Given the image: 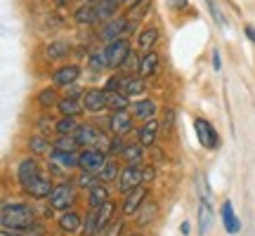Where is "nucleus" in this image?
I'll return each instance as SVG.
<instances>
[{
  "label": "nucleus",
  "mask_w": 255,
  "mask_h": 236,
  "mask_svg": "<svg viewBox=\"0 0 255 236\" xmlns=\"http://www.w3.org/2000/svg\"><path fill=\"white\" fill-rule=\"evenodd\" d=\"M206 2H208V9H210V14H213V19H215V24H218V26H225V17H222V12L218 9L215 0H206Z\"/></svg>",
  "instance_id": "a18cd8bd"
},
{
  "label": "nucleus",
  "mask_w": 255,
  "mask_h": 236,
  "mask_svg": "<svg viewBox=\"0 0 255 236\" xmlns=\"http://www.w3.org/2000/svg\"><path fill=\"white\" fill-rule=\"evenodd\" d=\"M57 227H59V232H64V234H81L83 218L76 210H69V213H64L62 218L57 220Z\"/></svg>",
  "instance_id": "4be33fe9"
},
{
  "label": "nucleus",
  "mask_w": 255,
  "mask_h": 236,
  "mask_svg": "<svg viewBox=\"0 0 255 236\" xmlns=\"http://www.w3.org/2000/svg\"><path fill=\"white\" fill-rule=\"evenodd\" d=\"M97 184H102L100 173H90V170H83V173L78 175V180H76V187H78V189H83V191L95 189Z\"/></svg>",
  "instance_id": "f704fd0d"
},
{
  "label": "nucleus",
  "mask_w": 255,
  "mask_h": 236,
  "mask_svg": "<svg viewBox=\"0 0 255 236\" xmlns=\"http://www.w3.org/2000/svg\"><path fill=\"white\" fill-rule=\"evenodd\" d=\"M213 66H215V71H220V69H222V59H220L218 50H213Z\"/></svg>",
  "instance_id": "8fccbe9b"
},
{
  "label": "nucleus",
  "mask_w": 255,
  "mask_h": 236,
  "mask_svg": "<svg viewBox=\"0 0 255 236\" xmlns=\"http://www.w3.org/2000/svg\"><path fill=\"white\" fill-rule=\"evenodd\" d=\"M220 218H222V225H225V232H227V234L234 236V234L241 232V222H239L237 215H234V206H232V201H225V203H222Z\"/></svg>",
  "instance_id": "b1692460"
},
{
  "label": "nucleus",
  "mask_w": 255,
  "mask_h": 236,
  "mask_svg": "<svg viewBox=\"0 0 255 236\" xmlns=\"http://www.w3.org/2000/svg\"><path fill=\"white\" fill-rule=\"evenodd\" d=\"M109 187L102 182V184H97L95 189L88 191V206H90L92 210H100L104 203H109Z\"/></svg>",
  "instance_id": "bb28decb"
},
{
  "label": "nucleus",
  "mask_w": 255,
  "mask_h": 236,
  "mask_svg": "<svg viewBox=\"0 0 255 236\" xmlns=\"http://www.w3.org/2000/svg\"><path fill=\"white\" fill-rule=\"evenodd\" d=\"M50 161L62 165L64 170H73V168H78V151H59V149H52L50 151Z\"/></svg>",
  "instance_id": "a878e982"
},
{
  "label": "nucleus",
  "mask_w": 255,
  "mask_h": 236,
  "mask_svg": "<svg viewBox=\"0 0 255 236\" xmlns=\"http://www.w3.org/2000/svg\"><path fill=\"white\" fill-rule=\"evenodd\" d=\"M215 225V213H213V206H210V199H206L199 203V234L201 236H208L210 229Z\"/></svg>",
  "instance_id": "f3484780"
},
{
  "label": "nucleus",
  "mask_w": 255,
  "mask_h": 236,
  "mask_svg": "<svg viewBox=\"0 0 255 236\" xmlns=\"http://www.w3.org/2000/svg\"><path fill=\"white\" fill-rule=\"evenodd\" d=\"M81 127V123L73 116H62L57 118V132L55 135H76V130Z\"/></svg>",
  "instance_id": "c9c22d12"
},
{
  "label": "nucleus",
  "mask_w": 255,
  "mask_h": 236,
  "mask_svg": "<svg viewBox=\"0 0 255 236\" xmlns=\"http://www.w3.org/2000/svg\"><path fill=\"white\" fill-rule=\"evenodd\" d=\"M114 213H116V203H114V201L104 203V206L97 210V229H100V234H104L107 227L114 222Z\"/></svg>",
  "instance_id": "2f4dec72"
},
{
  "label": "nucleus",
  "mask_w": 255,
  "mask_h": 236,
  "mask_svg": "<svg viewBox=\"0 0 255 236\" xmlns=\"http://www.w3.org/2000/svg\"><path fill=\"white\" fill-rule=\"evenodd\" d=\"M156 215H158V203H156V201H151V199H146L144 203L139 206V210L135 213V225L139 229L149 227V225L156 220Z\"/></svg>",
  "instance_id": "6ab92c4d"
},
{
  "label": "nucleus",
  "mask_w": 255,
  "mask_h": 236,
  "mask_svg": "<svg viewBox=\"0 0 255 236\" xmlns=\"http://www.w3.org/2000/svg\"><path fill=\"white\" fill-rule=\"evenodd\" d=\"M57 109H59L62 116H73V118H78L81 114H85L83 97H76V95H66V97H62L59 104H57Z\"/></svg>",
  "instance_id": "412c9836"
},
{
  "label": "nucleus",
  "mask_w": 255,
  "mask_h": 236,
  "mask_svg": "<svg viewBox=\"0 0 255 236\" xmlns=\"http://www.w3.org/2000/svg\"><path fill=\"white\" fill-rule=\"evenodd\" d=\"M69 52H71V43H66V40H50L45 45V57L52 62L69 57Z\"/></svg>",
  "instance_id": "c756f323"
},
{
  "label": "nucleus",
  "mask_w": 255,
  "mask_h": 236,
  "mask_svg": "<svg viewBox=\"0 0 255 236\" xmlns=\"http://www.w3.org/2000/svg\"><path fill=\"white\" fill-rule=\"evenodd\" d=\"M83 236H97L100 234V229H97V210H92L83 218V229H81Z\"/></svg>",
  "instance_id": "e433bc0d"
},
{
  "label": "nucleus",
  "mask_w": 255,
  "mask_h": 236,
  "mask_svg": "<svg viewBox=\"0 0 255 236\" xmlns=\"http://www.w3.org/2000/svg\"><path fill=\"white\" fill-rule=\"evenodd\" d=\"M132 28H135V21H130L128 17H114V19H109L107 24L100 26L97 38L107 45V43H114V40H119V38H128V33H130Z\"/></svg>",
  "instance_id": "7ed1b4c3"
},
{
  "label": "nucleus",
  "mask_w": 255,
  "mask_h": 236,
  "mask_svg": "<svg viewBox=\"0 0 255 236\" xmlns=\"http://www.w3.org/2000/svg\"><path fill=\"white\" fill-rule=\"evenodd\" d=\"M180 232H182V236L189 234V222H182V225H180Z\"/></svg>",
  "instance_id": "5fc2aeb1"
},
{
  "label": "nucleus",
  "mask_w": 255,
  "mask_h": 236,
  "mask_svg": "<svg viewBox=\"0 0 255 236\" xmlns=\"http://www.w3.org/2000/svg\"><path fill=\"white\" fill-rule=\"evenodd\" d=\"M36 222V210L24 201H14V203H5L2 213H0V225L5 229H17L24 232Z\"/></svg>",
  "instance_id": "f257e3e1"
},
{
  "label": "nucleus",
  "mask_w": 255,
  "mask_h": 236,
  "mask_svg": "<svg viewBox=\"0 0 255 236\" xmlns=\"http://www.w3.org/2000/svg\"><path fill=\"white\" fill-rule=\"evenodd\" d=\"M52 189H55V184H52V180L47 177L45 173L40 175L38 180H33L31 184H28L26 189V194L31 196V199H36V201H43V199H50V194H52Z\"/></svg>",
  "instance_id": "dca6fc26"
},
{
  "label": "nucleus",
  "mask_w": 255,
  "mask_h": 236,
  "mask_svg": "<svg viewBox=\"0 0 255 236\" xmlns=\"http://www.w3.org/2000/svg\"><path fill=\"white\" fill-rule=\"evenodd\" d=\"M107 151H102L97 146H88L78 151V168L81 170H90V173H100V168L107 163Z\"/></svg>",
  "instance_id": "0eeeda50"
},
{
  "label": "nucleus",
  "mask_w": 255,
  "mask_h": 236,
  "mask_svg": "<svg viewBox=\"0 0 255 236\" xmlns=\"http://www.w3.org/2000/svg\"><path fill=\"white\" fill-rule=\"evenodd\" d=\"M146 194H149V191H146V187H142V184L128 191L126 196H123V213H126V215H135L137 210H139V206L149 199Z\"/></svg>",
  "instance_id": "4468645a"
},
{
  "label": "nucleus",
  "mask_w": 255,
  "mask_h": 236,
  "mask_svg": "<svg viewBox=\"0 0 255 236\" xmlns=\"http://www.w3.org/2000/svg\"><path fill=\"white\" fill-rule=\"evenodd\" d=\"M142 182H144V168H142V165H126V168L121 170L116 184H119V191L126 196L128 191L139 187Z\"/></svg>",
  "instance_id": "6e6552de"
},
{
  "label": "nucleus",
  "mask_w": 255,
  "mask_h": 236,
  "mask_svg": "<svg viewBox=\"0 0 255 236\" xmlns=\"http://www.w3.org/2000/svg\"><path fill=\"white\" fill-rule=\"evenodd\" d=\"M90 66L95 69V71H109V69H107V59H104V52H102V50H97V52H92L90 55Z\"/></svg>",
  "instance_id": "79ce46f5"
},
{
  "label": "nucleus",
  "mask_w": 255,
  "mask_h": 236,
  "mask_svg": "<svg viewBox=\"0 0 255 236\" xmlns=\"http://www.w3.org/2000/svg\"><path fill=\"white\" fill-rule=\"evenodd\" d=\"M52 149H59V151H76L78 149V142L73 135H57L55 142H52Z\"/></svg>",
  "instance_id": "4c0bfd02"
},
{
  "label": "nucleus",
  "mask_w": 255,
  "mask_h": 236,
  "mask_svg": "<svg viewBox=\"0 0 255 236\" xmlns=\"http://www.w3.org/2000/svg\"><path fill=\"white\" fill-rule=\"evenodd\" d=\"M73 137H76V142H78L81 149H88V146H100L104 132H100V130L95 125H90V123H81V127L76 130Z\"/></svg>",
  "instance_id": "ddd939ff"
},
{
  "label": "nucleus",
  "mask_w": 255,
  "mask_h": 236,
  "mask_svg": "<svg viewBox=\"0 0 255 236\" xmlns=\"http://www.w3.org/2000/svg\"><path fill=\"white\" fill-rule=\"evenodd\" d=\"M156 170H154V168H151V165H146V168H144V182H151V180H154V177H156Z\"/></svg>",
  "instance_id": "3c124183"
},
{
  "label": "nucleus",
  "mask_w": 255,
  "mask_h": 236,
  "mask_svg": "<svg viewBox=\"0 0 255 236\" xmlns=\"http://www.w3.org/2000/svg\"><path fill=\"white\" fill-rule=\"evenodd\" d=\"M135 2H137V0H123V5H126V7H132Z\"/></svg>",
  "instance_id": "6e6d98bb"
},
{
  "label": "nucleus",
  "mask_w": 255,
  "mask_h": 236,
  "mask_svg": "<svg viewBox=\"0 0 255 236\" xmlns=\"http://www.w3.org/2000/svg\"><path fill=\"white\" fill-rule=\"evenodd\" d=\"M59 92H57V88L52 85V88H43V90L38 92V97H36V102H38V107L40 109H45V111H50V109H55L57 104H59Z\"/></svg>",
  "instance_id": "7c9ffc66"
},
{
  "label": "nucleus",
  "mask_w": 255,
  "mask_h": 236,
  "mask_svg": "<svg viewBox=\"0 0 255 236\" xmlns=\"http://www.w3.org/2000/svg\"><path fill=\"white\" fill-rule=\"evenodd\" d=\"M50 118H52V116H40L36 120V123H38V130H40V135H45V137H50V132H57V120L52 123Z\"/></svg>",
  "instance_id": "a19ab883"
},
{
  "label": "nucleus",
  "mask_w": 255,
  "mask_h": 236,
  "mask_svg": "<svg viewBox=\"0 0 255 236\" xmlns=\"http://www.w3.org/2000/svg\"><path fill=\"white\" fill-rule=\"evenodd\" d=\"M194 130H196V137H199L201 146H206V149H218L220 146V137L215 132V127L210 125V120L196 118L194 120Z\"/></svg>",
  "instance_id": "9b49d317"
},
{
  "label": "nucleus",
  "mask_w": 255,
  "mask_h": 236,
  "mask_svg": "<svg viewBox=\"0 0 255 236\" xmlns=\"http://www.w3.org/2000/svg\"><path fill=\"white\" fill-rule=\"evenodd\" d=\"M246 36H248V38H251V40H253V43H255V28H253V26H246Z\"/></svg>",
  "instance_id": "864d4df0"
},
{
  "label": "nucleus",
  "mask_w": 255,
  "mask_h": 236,
  "mask_svg": "<svg viewBox=\"0 0 255 236\" xmlns=\"http://www.w3.org/2000/svg\"><path fill=\"white\" fill-rule=\"evenodd\" d=\"M73 201H76V187L71 182H59V184H55L47 203L52 210H69L73 206Z\"/></svg>",
  "instance_id": "20e7f679"
},
{
  "label": "nucleus",
  "mask_w": 255,
  "mask_h": 236,
  "mask_svg": "<svg viewBox=\"0 0 255 236\" xmlns=\"http://www.w3.org/2000/svg\"><path fill=\"white\" fill-rule=\"evenodd\" d=\"M156 43H158V28L146 26L137 33V50H139L142 55H144V52H151Z\"/></svg>",
  "instance_id": "393cba45"
},
{
  "label": "nucleus",
  "mask_w": 255,
  "mask_h": 236,
  "mask_svg": "<svg viewBox=\"0 0 255 236\" xmlns=\"http://www.w3.org/2000/svg\"><path fill=\"white\" fill-rule=\"evenodd\" d=\"M21 236H45V227H43V225H38V222H33L28 229L21 232Z\"/></svg>",
  "instance_id": "de8ad7c7"
},
{
  "label": "nucleus",
  "mask_w": 255,
  "mask_h": 236,
  "mask_svg": "<svg viewBox=\"0 0 255 236\" xmlns=\"http://www.w3.org/2000/svg\"><path fill=\"white\" fill-rule=\"evenodd\" d=\"M151 12V0H137L132 7H128V19L130 21H144V17Z\"/></svg>",
  "instance_id": "72a5a7b5"
},
{
  "label": "nucleus",
  "mask_w": 255,
  "mask_h": 236,
  "mask_svg": "<svg viewBox=\"0 0 255 236\" xmlns=\"http://www.w3.org/2000/svg\"><path fill=\"white\" fill-rule=\"evenodd\" d=\"M158 64H161V57L158 52H144V55L139 57V66H137V73L142 76V78H151L156 71H158Z\"/></svg>",
  "instance_id": "5701e85b"
},
{
  "label": "nucleus",
  "mask_w": 255,
  "mask_h": 236,
  "mask_svg": "<svg viewBox=\"0 0 255 236\" xmlns=\"http://www.w3.org/2000/svg\"><path fill=\"white\" fill-rule=\"evenodd\" d=\"M81 97L88 114H102V111L109 109V92L104 88H88Z\"/></svg>",
  "instance_id": "423d86ee"
},
{
  "label": "nucleus",
  "mask_w": 255,
  "mask_h": 236,
  "mask_svg": "<svg viewBox=\"0 0 255 236\" xmlns=\"http://www.w3.org/2000/svg\"><path fill=\"white\" fill-rule=\"evenodd\" d=\"M102 52H104V59H107V69H109V71L123 69V64L128 62V57L132 55L128 38H119V40H114V43H107V45L102 47Z\"/></svg>",
  "instance_id": "f03ea898"
},
{
  "label": "nucleus",
  "mask_w": 255,
  "mask_h": 236,
  "mask_svg": "<svg viewBox=\"0 0 255 236\" xmlns=\"http://www.w3.org/2000/svg\"><path fill=\"white\" fill-rule=\"evenodd\" d=\"M43 175V170H40V163H38L36 156H26V158H21L17 163V173H14V177H17L19 187L21 189H26L28 184L33 180H38Z\"/></svg>",
  "instance_id": "39448f33"
},
{
  "label": "nucleus",
  "mask_w": 255,
  "mask_h": 236,
  "mask_svg": "<svg viewBox=\"0 0 255 236\" xmlns=\"http://www.w3.org/2000/svg\"><path fill=\"white\" fill-rule=\"evenodd\" d=\"M158 132H161V120H158V118H151V120H144L142 125L137 127L135 137L142 146H154L156 139H158Z\"/></svg>",
  "instance_id": "f8f14e48"
},
{
  "label": "nucleus",
  "mask_w": 255,
  "mask_h": 236,
  "mask_svg": "<svg viewBox=\"0 0 255 236\" xmlns=\"http://www.w3.org/2000/svg\"><path fill=\"white\" fill-rule=\"evenodd\" d=\"M109 132L116 137H126L128 132H132V123H135V118L130 111H111L109 114Z\"/></svg>",
  "instance_id": "1a4fd4ad"
},
{
  "label": "nucleus",
  "mask_w": 255,
  "mask_h": 236,
  "mask_svg": "<svg viewBox=\"0 0 255 236\" xmlns=\"http://www.w3.org/2000/svg\"><path fill=\"white\" fill-rule=\"evenodd\" d=\"M130 107V97L123 92H109V109L111 111H126Z\"/></svg>",
  "instance_id": "58836bf2"
},
{
  "label": "nucleus",
  "mask_w": 255,
  "mask_h": 236,
  "mask_svg": "<svg viewBox=\"0 0 255 236\" xmlns=\"http://www.w3.org/2000/svg\"><path fill=\"white\" fill-rule=\"evenodd\" d=\"M128 236H142V234H128Z\"/></svg>",
  "instance_id": "4d7b16f0"
},
{
  "label": "nucleus",
  "mask_w": 255,
  "mask_h": 236,
  "mask_svg": "<svg viewBox=\"0 0 255 236\" xmlns=\"http://www.w3.org/2000/svg\"><path fill=\"white\" fill-rule=\"evenodd\" d=\"M168 5L173 9H184L187 7V0H168Z\"/></svg>",
  "instance_id": "09e8293b"
},
{
  "label": "nucleus",
  "mask_w": 255,
  "mask_h": 236,
  "mask_svg": "<svg viewBox=\"0 0 255 236\" xmlns=\"http://www.w3.org/2000/svg\"><path fill=\"white\" fill-rule=\"evenodd\" d=\"M0 236H21V232H17V229H5V227H2Z\"/></svg>",
  "instance_id": "603ef678"
},
{
  "label": "nucleus",
  "mask_w": 255,
  "mask_h": 236,
  "mask_svg": "<svg viewBox=\"0 0 255 236\" xmlns=\"http://www.w3.org/2000/svg\"><path fill=\"white\" fill-rule=\"evenodd\" d=\"M28 149H31V156H45L52 151V142H50V137L40 135V132H36V135L28 137Z\"/></svg>",
  "instance_id": "cd10ccee"
},
{
  "label": "nucleus",
  "mask_w": 255,
  "mask_h": 236,
  "mask_svg": "<svg viewBox=\"0 0 255 236\" xmlns=\"http://www.w3.org/2000/svg\"><path fill=\"white\" fill-rule=\"evenodd\" d=\"M81 78V66L78 64H64L52 71V85L55 88H71Z\"/></svg>",
  "instance_id": "9d476101"
},
{
  "label": "nucleus",
  "mask_w": 255,
  "mask_h": 236,
  "mask_svg": "<svg viewBox=\"0 0 255 236\" xmlns=\"http://www.w3.org/2000/svg\"><path fill=\"white\" fill-rule=\"evenodd\" d=\"M121 168L119 161L116 158H107V163L100 168V180L104 182V184H109V182H116L119 180V175H121Z\"/></svg>",
  "instance_id": "473e14b6"
},
{
  "label": "nucleus",
  "mask_w": 255,
  "mask_h": 236,
  "mask_svg": "<svg viewBox=\"0 0 255 236\" xmlns=\"http://www.w3.org/2000/svg\"><path fill=\"white\" fill-rule=\"evenodd\" d=\"M163 130L165 132H170L173 130V125H175V109H165L163 111Z\"/></svg>",
  "instance_id": "49530a36"
},
{
  "label": "nucleus",
  "mask_w": 255,
  "mask_h": 236,
  "mask_svg": "<svg viewBox=\"0 0 255 236\" xmlns=\"http://www.w3.org/2000/svg\"><path fill=\"white\" fill-rule=\"evenodd\" d=\"M146 88V78H142L139 73H126L123 76V85H121V92L128 95V97H139L144 95Z\"/></svg>",
  "instance_id": "a211bd4d"
},
{
  "label": "nucleus",
  "mask_w": 255,
  "mask_h": 236,
  "mask_svg": "<svg viewBox=\"0 0 255 236\" xmlns=\"http://www.w3.org/2000/svg\"><path fill=\"white\" fill-rule=\"evenodd\" d=\"M144 149H146V146H142L139 142H135V144H128L126 149H123L121 158L126 161V165H142V163H144Z\"/></svg>",
  "instance_id": "c85d7f7f"
},
{
  "label": "nucleus",
  "mask_w": 255,
  "mask_h": 236,
  "mask_svg": "<svg viewBox=\"0 0 255 236\" xmlns=\"http://www.w3.org/2000/svg\"><path fill=\"white\" fill-rule=\"evenodd\" d=\"M121 85H123V76H109L107 78V85H104V90L107 92H121Z\"/></svg>",
  "instance_id": "c03bdc74"
},
{
  "label": "nucleus",
  "mask_w": 255,
  "mask_h": 236,
  "mask_svg": "<svg viewBox=\"0 0 255 236\" xmlns=\"http://www.w3.org/2000/svg\"><path fill=\"white\" fill-rule=\"evenodd\" d=\"M73 21L81 24V26H95V24H100L95 2H83V5H78L76 12H73Z\"/></svg>",
  "instance_id": "aec40b11"
},
{
  "label": "nucleus",
  "mask_w": 255,
  "mask_h": 236,
  "mask_svg": "<svg viewBox=\"0 0 255 236\" xmlns=\"http://www.w3.org/2000/svg\"><path fill=\"white\" fill-rule=\"evenodd\" d=\"M156 111H158V107H156L154 100H149V97H144V100H135L132 104H130V114H132V118L135 120H151V118H156Z\"/></svg>",
  "instance_id": "2eb2a0df"
},
{
  "label": "nucleus",
  "mask_w": 255,
  "mask_h": 236,
  "mask_svg": "<svg viewBox=\"0 0 255 236\" xmlns=\"http://www.w3.org/2000/svg\"><path fill=\"white\" fill-rule=\"evenodd\" d=\"M123 232H126V220H114L102 236H123Z\"/></svg>",
  "instance_id": "37998d69"
},
{
  "label": "nucleus",
  "mask_w": 255,
  "mask_h": 236,
  "mask_svg": "<svg viewBox=\"0 0 255 236\" xmlns=\"http://www.w3.org/2000/svg\"><path fill=\"white\" fill-rule=\"evenodd\" d=\"M126 146H128V144H126V137H116V135H114V137L109 139V149H107V154H109L111 158H114V156H121Z\"/></svg>",
  "instance_id": "ea45409f"
}]
</instances>
